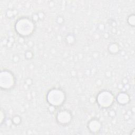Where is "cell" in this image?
Returning <instances> with one entry per match:
<instances>
[{"instance_id": "2", "label": "cell", "mask_w": 135, "mask_h": 135, "mask_svg": "<svg viewBox=\"0 0 135 135\" xmlns=\"http://www.w3.org/2000/svg\"><path fill=\"white\" fill-rule=\"evenodd\" d=\"M122 96L120 95V94H118L117 97V102H119L121 105H125L127 104L129 102V96L127 93H126V92H121Z\"/></svg>"}, {"instance_id": "4", "label": "cell", "mask_w": 135, "mask_h": 135, "mask_svg": "<svg viewBox=\"0 0 135 135\" xmlns=\"http://www.w3.org/2000/svg\"><path fill=\"white\" fill-rule=\"evenodd\" d=\"M22 121V119L21 117L19 116H15L13 117L12 120V122L15 125H19L21 123Z\"/></svg>"}, {"instance_id": "7", "label": "cell", "mask_w": 135, "mask_h": 135, "mask_svg": "<svg viewBox=\"0 0 135 135\" xmlns=\"http://www.w3.org/2000/svg\"><path fill=\"white\" fill-rule=\"evenodd\" d=\"M109 48H110V50H109V52H110L111 53L112 51H113V53H114H114H117V52H118V51L119 50V47H118V45H116V44H115V45H114V48H113V45H112V44L110 46H109Z\"/></svg>"}, {"instance_id": "3", "label": "cell", "mask_w": 135, "mask_h": 135, "mask_svg": "<svg viewBox=\"0 0 135 135\" xmlns=\"http://www.w3.org/2000/svg\"><path fill=\"white\" fill-rule=\"evenodd\" d=\"M89 123L93 125L94 127H92L91 129H90V131L92 132V133H94V132H97L99 131L100 127H101V125H100V123L97 119H92L89 122Z\"/></svg>"}, {"instance_id": "5", "label": "cell", "mask_w": 135, "mask_h": 135, "mask_svg": "<svg viewBox=\"0 0 135 135\" xmlns=\"http://www.w3.org/2000/svg\"><path fill=\"white\" fill-rule=\"evenodd\" d=\"M127 22L129 23V25H130L131 26H133L134 27L135 26V15L134 14L133 15H131L128 17Z\"/></svg>"}, {"instance_id": "1", "label": "cell", "mask_w": 135, "mask_h": 135, "mask_svg": "<svg viewBox=\"0 0 135 135\" xmlns=\"http://www.w3.org/2000/svg\"><path fill=\"white\" fill-rule=\"evenodd\" d=\"M114 101V96L109 91H104L100 92L98 97V102L101 107L108 108Z\"/></svg>"}, {"instance_id": "6", "label": "cell", "mask_w": 135, "mask_h": 135, "mask_svg": "<svg viewBox=\"0 0 135 135\" xmlns=\"http://www.w3.org/2000/svg\"><path fill=\"white\" fill-rule=\"evenodd\" d=\"M33 54L31 51H28L25 53V58L27 60H30L33 58Z\"/></svg>"}]
</instances>
